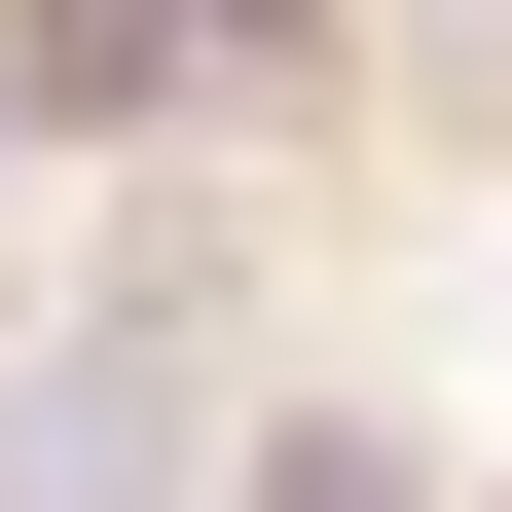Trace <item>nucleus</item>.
I'll return each instance as SVG.
<instances>
[{
  "mask_svg": "<svg viewBox=\"0 0 512 512\" xmlns=\"http://www.w3.org/2000/svg\"><path fill=\"white\" fill-rule=\"evenodd\" d=\"M0 512H183V366H0Z\"/></svg>",
  "mask_w": 512,
  "mask_h": 512,
  "instance_id": "1",
  "label": "nucleus"
},
{
  "mask_svg": "<svg viewBox=\"0 0 512 512\" xmlns=\"http://www.w3.org/2000/svg\"><path fill=\"white\" fill-rule=\"evenodd\" d=\"M256 512H403V439H256Z\"/></svg>",
  "mask_w": 512,
  "mask_h": 512,
  "instance_id": "2",
  "label": "nucleus"
}]
</instances>
